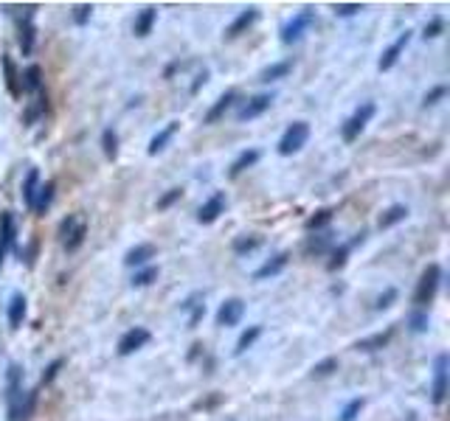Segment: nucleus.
<instances>
[{"mask_svg":"<svg viewBox=\"0 0 450 421\" xmlns=\"http://www.w3.org/2000/svg\"><path fill=\"white\" fill-rule=\"evenodd\" d=\"M439 278H442L439 264H428V270L422 272V278H420V284H417V292H414V303H417L420 309H425V306L434 301V295H437V289H439Z\"/></svg>","mask_w":450,"mask_h":421,"instance_id":"nucleus-1","label":"nucleus"},{"mask_svg":"<svg viewBox=\"0 0 450 421\" xmlns=\"http://www.w3.org/2000/svg\"><path fill=\"white\" fill-rule=\"evenodd\" d=\"M307 138H310V124L307 121H296V124H290L287 127V132L281 135V141H279V155H296L304 144H307Z\"/></svg>","mask_w":450,"mask_h":421,"instance_id":"nucleus-2","label":"nucleus"},{"mask_svg":"<svg viewBox=\"0 0 450 421\" xmlns=\"http://www.w3.org/2000/svg\"><path fill=\"white\" fill-rule=\"evenodd\" d=\"M312 20H315V14L310 11V8H304V11H298L284 28H281V42L284 45H293V42H298L301 37H304V31L312 25Z\"/></svg>","mask_w":450,"mask_h":421,"instance_id":"nucleus-3","label":"nucleus"},{"mask_svg":"<svg viewBox=\"0 0 450 421\" xmlns=\"http://www.w3.org/2000/svg\"><path fill=\"white\" fill-rule=\"evenodd\" d=\"M372 115H375V104H363V107H358V113L343 124V141L346 144H352V141H358V135L363 132V127L372 121Z\"/></svg>","mask_w":450,"mask_h":421,"instance_id":"nucleus-4","label":"nucleus"},{"mask_svg":"<svg viewBox=\"0 0 450 421\" xmlns=\"http://www.w3.org/2000/svg\"><path fill=\"white\" fill-rule=\"evenodd\" d=\"M23 410V388H20V368L11 365L8 368V419L20 421Z\"/></svg>","mask_w":450,"mask_h":421,"instance_id":"nucleus-5","label":"nucleus"},{"mask_svg":"<svg viewBox=\"0 0 450 421\" xmlns=\"http://www.w3.org/2000/svg\"><path fill=\"white\" fill-rule=\"evenodd\" d=\"M150 343V332L147 329H141V326H135V329H130L124 337H121V343H118V354L121 357H130V354H135L138 348H144Z\"/></svg>","mask_w":450,"mask_h":421,"instance_id":"nucleus-6","label":"nucleus"},{"mask_svg":"<svg viewBox=\"0 0 450 421\" xmlns=\"http://www.w3.org/2000/svg\"><path fill=\"white\" fill-rule=\"evenodd\" d=\"M448 354L437 357V374H434V405H442L448 396Z\"/></svg>","mask_w":450,"mask_h":421,"instance_id":"nucleus-7","label":"nucleus"},{"mask_svg":"<svg viewBox=\"0 0 450 421\" xmlns=\"http://www.w3.org/2000/svg\"><path fill=\"white\" fill-rule=\"evenodd\" d=\"M411 42V31H403L400 37H397V42L394 45H389L386 51H383V56H380V62H377V68L380 70H391L394 65H397V59H400V54L406 51V45Z\"/></svg>","mask_w":450,"mask_h":421,"instance_id":"nucleus-8","label":"nucleus"},{"mask_svg":"<svg viewBox=\"0 0 450 421\" xmlns=\"http://www.w3.org/2000/svg\"><path fill=\"white\" fill-rule=\"evenodd\" d=\"M223 210H225V194L223 191H217L214 197H209V200L200 206V210H197V222H200V225H212Z\"/></svg>","mask_w":450,"mask_h":421,"instance_id":"nucleus-9","label":"nucleus"},{"mask_svg":"<svg viewBox=\"0 0 450 421\" xmlns=\"http://www.w3.org/2000/svg\"><path fill=\"white\" fill-rule=\"evenodd\" d=\"M242 315H245V303H242L239 298H231V301H225L223 306H220L217 323H220V326H236V323L242 320Z\"/></svg>","mask_w":450,"mask_h":421,"instance_id":"nucleus-10","label":"nucleus"},{"mask_svg":"<svg viewBox=\"0 0 450 421\" xmlns=\"http://www.w3.org/2000/svg\"><path fill=\"white\" fill-rule=\"evenodd\" d=\"M273 104V96L270 93H262V96H256V99H250L239 113H236V118L239 121H250V118H256V115H262L267 107Z\"/></svg>","mask_w":450,"mask_h":421,"instance_id":"nucleus-11","label":"nucleus"},{"mask_svg":"<svg viewBox=\"0 0 450 421\" xmlns=\"http://www.w3.org/2000/svg\"><path fill=\"white\" fill-rule=\"evenodd\" d=\"M11 244H14V216L8 210H3L0 213V264H3L6 253L11 250Z\"/></svg>","mask_w":450,"mask_h":421,"instance_id":"nucleus-12","label":"nucleus"},{"mask_svg":"<svg viewBox=\"0 0 450 421\" xmlns=\"http://www.w3.org/2000/svg\"><path fill=\"white\" fill-rule=\"evenodd\" d=\"M256 17H259V11H256L253 6H248V8H245V11H242V14H239V17H236L228 28H225V37H228V39H233V37L245 34V31L253 25V20H256Z\"/></svg>","mask_w":450,"mask_h":421,"instance_id":"nucleus-13","label":"nucleus"},{"mask_svg":"<svg viewBox=\"0 0 450 421\" xmlns=\"http://www.w3.org/2000/svg\"><path fill=\"white\" fill-rule=\"evenodd\" d=\"M150 258H155V244H138V247L127 250L124 264H127V267H141V264H147Z\"/></svg>","mask_w":450,"mask_h":421,"instance_id":"nucleus-14","label":"nucleus"},{"mask_svg":"<svg viewBox=\"0 0 450 421\" xmlns=\"http://www.w3.org/2000/svg\"><path fill=\"white\" fill-rule=\"evenodd\" d=\"M287 261H290V256H287V253H279V256H276L273 261H267L264 267H259V270L253 272V278H256V281H264V278H273V275H279V272H281V270L287 267Z\"/></svg>","mask_w":450,"mask_h":421,"instance_id":"nucleus-15","label":"nucleus"},{"mask_svg":"<svg viewBox=\"0 0 450 421\" xmlns=\"http://www.w3.org/2000/svg\"><path fill=\"white\" fill-rule=\"evenodd\" d=\"M233 101H236V93H233V90H228L225 96H220V99H217V104L209 110V115H206V124H214V121H220L225 113L231 110V104H233Z\"/></svg>","mask_w":450,"mask_h":421,"instance_id":"nucleus-16","label":"nucleus"},{"mask_svg":"<svg viewBox=\"0 0 450 421\" xmlns=\"http://www.w3.org/2000/svg\"><path fill=\"white\" fill-rule=\"evenodd\" d=\"M178 127H181L178 121H172V124H166V127H164V130H161V132H158V135H155V138L150 141V155H158L161 149H166V144L172 141V135L178 132Z\"/></svg>","mask_w":450,"mask_h":421,"instance_id":"nucleus-17","label":"nucleus"},{"mask_svg":"<svg viewBox=\"0 0 450 421\" xmlns=\"http://www.w3.org/2000/svg\"><path fill=\"white\" fill-rule=\"evenodd\" d=\"M155 20H158V11H155V8H144V11H141V14L135 17V25H133L135 37H147V34L152 31Z\"/></svg>","mask_w":450,"mask_h":421,"instance_id":"nucleus-18","label":"nucleus"},{"mask_svg":"<svg viewBox=\"0 0 450 421\" xmlns=\"http://www.w3.org/2000/svg\"><path fill=\"white\" fill-rule=\"evenodd\" d=\"M23 318H25V298L17 292V295H11V303H8V323H11V329H20Z\"/></svg>","mask_w":450,"mask_h":421,"instance_id":"nucleus-19","label":"nucleus"},{"mask_svg":"<svg viewBox=\"0 0 450 421\" xmlns=\"http://www.w3.org/2000/svg\"><path fill=\"white\" fill-rule=\"evenodd\" d=\"M3 70H6V87H8V93H11L14 99H20V96H23V87H20V82H17V68H14L11 56H3Z\"/></svg>","mask_w":450,"mask_h":421,"instance_id":"nucleus-20","label":"nucleus"},{"mask_svg":"<svg viewBox=\"0 0 450 421\" xmlns=\"http://www.w3.org/2000/svg\"><path fill=\"white\" fill-rule=\"evenodd\" d=\"M37 191H39V172H37V169H31V172L25 175V183H23V200H25V206H28V208L34 206Z\"/></svg>","mask_w":450,"mask_h":421,"instance_id":"nucleus-21","label":"nucleus"},{"mask_svg":"<svg viewBox=\"0 0 450 421\" xmlns=\"http://www.w3.org/2000/svg\"><path fill=\"white\" fill-rule=\"evenodd\" d=\"M391 334H394V329H386L383 334H375V337H369V340H360L355 348H358V351H377V348H383V346L391 340Z\"/></svg>","mask_w":450,"mask_h":421,"instance_id":"nucleus-22","label":"nucleus"},{"mask_svg":"<svg viewBox=\"0 0 450 421\" xmlns=\"http://www.w3.org/2000/svg\"><path fill=\"white\" fill-rule=\"evenodd\" d=\"M51 203H54V183H45V186H39V191H37V197H34V206H31V208L37 210V213H45Z\"/></svg>","mask_w":450,"mask_h":421,"instance_id":"nucleus-23","label":"nucleus"},{"mask_svg":"<svg viewBox=\"0 0 450 421\" xmlns=\"http://www.w3.org/2000/svg\"><path fill=\"white\" fill-rule=\"evenodd\" d=\"M290 70H293V59L276 62V65H270V68H264V70H262V82H273V79H281V76H287Z\"/></svg>","mask_w":450,"mask_h":421,"instance_id":"nucleus-24","label":"nucleus"},{"mask_svg":"<svg viewBox=\"0 0 450 421\" xmlns=\"http://www.w3.org/2000/svg\"><path fill=\"white\" fill-rule=\"evenodd\" d=\"M256 161H259V152H256V149H248V152H242V155L233 161V166H231V177L242 175V172H245V169H250Z\"/></svg>","mask_w":450,"mask_h":421,"instance_id":"nucleus-25","label":"nucleus"},{"mask_svg":"<svg viewBox=\"0 0 450 421\" xmlns=\"http://www.w3.org/2000/svg\"><path fill=\"white\" fill-rule=\"evenodd\" d=\"M85 236H87V225L79 219V222H76V227L71 230V236L65 239V250H68V253L79 250V247H82V241H85Z\"/></svg>","mask_w":450,"mask_h":421,"instance_id":"nucleus-26","label":"nucleus"},{"mask_svg":"<svg viewBox=\"0 0 450 421\" xmlns=\"http://www.w3.org/2000/svg\"><path fill=\"white\" fill-rule=\"evenodd\" d=\"M406 216H408V208H406V206H391V208L380 216V227H391V225L403 222Z\"/></svg>","mask_w":450,"mask_h":421,"instance_id":"nucleus-27","label":"nucleus"},{"mask_svg":"<svg viewBox=\"0 0 450 421\" xmlns=\"http://www.w3.org/2000/svg\"><path fill=\"white\" fill-rule=\"evenodd\" d=\"M20 48H23V54H31V48H34V25H31V17H25V23H20Z\"/></svg>","mask_w":450,"mask_h":421,"instance_id":"nucleus-28","label":"nucleus"},{"mask_svg":"<svg viewBox=\"0 0 450 421\" xmlns=\"http://www.w3.org/2000/svg\"><path fill=\"white\" fill-rule=\"evenodd\" d=\"M39 87H42V70L37 65H28L25 68V90L39 93Z\"/></svg>","mask_w":450,"mask_h":421,"instance_id":"nucleus-29","label":"nucleus"},{"mask_svg":"<svg viewBox=\"0 0 450 421\" xmlns=\"http://www.w3.org/2000/svg\"><path fill=\"white\" fill-rule=\"evenodd\" d=\"M259 334H262V329H259V326H250V329H248V332L239 337V343H236V354L248 351V348H250V346L259 340Z\"/></svg>","mask_w":450,"mask_h":421,"instance_id":"nucleus-30","label":"nucleus"},{"mask_svg":"<svg viewBox=\"0 0 450 421\" xmlns=\"http://www.w3.org/2000/svg\"><path fill=\"white\" fill-rule=\"evenodd\" d=\"M349 250H352L349 244H341V247H338V250L332 253V261L327 264V270H329V272H335V270H341V267L346 264V256H349Z\"/></svg>","mask_w":450,"mask_h":421,"instance_id":"nucleus-31","label":"nucleus"},{"mask_svg":"<svg viewBox=\"0 0 450 421\" xmlns=\"http://www.w3.org/2000/svg\"><path fill=\"white\" fill-rule=\"evenodd\" d=\"M155 278H158V267H147V270H141V272L133 275V287H147Z\"/></svg>","mask_w":450,"mask_h":421,"instance_id":"nucleus-32","label":"nucleus"},{"mask_svg":"<svg viewBox=\"0 0 450 421\" xmlns=\"http://www.w3.org/2000/svg\"><path fill=\"white\" fill-rule=\"evenodd\" d=\"M102 144H104V155H107V158H116V152H118V138H116L113 130H104Z\"/></svg>","mask_w":450,"mask_h":421,"instance_id":"nucleus-33","label":"nucleus"},{"mask_svg":"<svg viewBox=\"0 0 450 421\" xmlns=\"http://www.w3.org/2000/svg\"><path fill=\"white\" fill-rule=\"evenodd\" d=\"M329 219H332V210H318L315 216L307 219V230H318V227H324Z\"/></svg>","mask_w":450,"mask_h":421,"instance_id":"nucleus-34","label":"nucleus"},{"mask_svg":"<svg viewBox=\"0 0 450 421\" xmlns=\"http://www.w3.org/2000/svg\"><path fill=\"white\" fill-rule=\"evenodd\" d=\"M332 371H338V360H335V357H329V360L318 363V365L312 368V377H329Z\"/></svg>","mask_w":450,"mask_h":421,"instance_id":"nucleus-35","label":"nucleus"},{"mask_svg":"<svg viewBox=\"0 0 450 421\" xmlns=\"http://www.w3.org/2000/svg\"><path fill=\"white\" fill-rule=\"evenodd\" d=\"M360 410H363V399H352V402H349V405L343 408V413H341V421H355Z\"/></svg>","mask_w":450,"mask_h":421,"instance_id":"nucleus-36","label":"nucleus"},{"mask_svg":"<svg viewBox=\"0 0 450 421\" xmlns=\"http://www.w3.org/2000/svg\"><path fill=\"white\" fill-rule=\"evenodd\" d=\"M181 197H183V189H172V191H166V194L158 200V210H166L169 206H175Z\"/></svg>","mask_w":450,"mask_h":421,"instance_id":"nucleus-37","label":"nucleus"},{"mask_svg":"<svg viewBox=\"0 0 450 421\" xmlns=\"http://www.w3.org/2000/svg\"><path fill=\"white\" fill-rule=\"evenodd\" d=\"M329 241H332V239H329V233H327V236H318V239H312V241L307 244V253H310V256H312V253L318 256V253H324V250L329 247Z\"/></svg>","mask_w":450,"mask_h":421,"instance_id":"nucleus-38","label":"nucleus"},{"mask_svg":"<svg viewBox=\"0 0 450 421\" xmlns=\"http://www.w3.org/2000/svg\"><path fill=\"white\" fill-rule=\"evenodd\" d=\"M358 11H363L360 3H338V6H335V14H338V17H352V14H358Z\"/></svg>","mask_w":450,"mask_h":421,"instance_id":"nucleus-39","label":"nucleus"},{"mask_svg":"<svg viewBox=\"0 0 450 421\" xmlns=\"http://www.w3.org/2000/svg\"><path fill=\"white\" fill-rule=\"evenodd\" d=\"M411 329H414V332H425V329H428V312H422V309L414 312V315H411Z\"/></svg>","mask_w":450,"mask_h":421,"instance_id":"nucleus-40","label":"nucleus"},{"mask_svg":"<svg viewBox=\"0 0 450 421\" xmlns=\"http://www.w3.org/2000/svg\"><path fill=\"white\" fill-rule=\"evenodd\" d=\"M256 247H259V239H236L233 241L236 253H248V250H256Z\"/></svg>","mask_w":450,"mask_h":421,"instance_id":"nucleus-41","label":"nucleus"},{"mask_svg":"<svg viewBox=\"0 0 450 421\" xmlns=\"http://www.w3.org/2000/svg\"><path fill=\"white\" fill-rule=\"evenodd\" d=\"M90 11H93V6H90V3H82V6L76 8V14H73V20H76L79 25H85V23L90 20Z\"/></svg>","mask_w":450,"mask_h":421,"instance_id":"nucleus-42","label":"nucleus"},{"mask_svg":"<svg viewBox=\"0 0 450 421\" xmlns=\"http://www.w3.org/2000/svg\"><path fill=\"white\" fill-rule=\"evenodd\" d=\"M76 222H79V216H68V219L59 225V236H62V239H68V236H71V230L76 227Z\"/></svg>","mask_w":450,"mask_h":421,"instance_id":"nucleus-43","label":"nucleus"},{"mask_svg":"<svg viewBox=\"0 0 450 421\" xmlns=\"http://www.w3.org/2000/svg\"><path fill=\"white\" fill-rule=\"evenodd\" d=\"M394 298H397V289H386V292L377 298V303H375V306H377V309H386V306H391V301H394Z\"/></svg>","mask_w":450,"mask_h":421,"instance_id":"nucleus-44","label":"nucleus"},{"mask_svg":"<svg viewBox=\"0 0 450 421\" xmlns=\"http://www.w3.org/2000/svg\"><path fill=\"white\" fill-rule=\"evenodd\" d=\"M59 368H62V360H56V363H51V365H48V371L42 374V385H48V382H51V379L56 377V371H59Z\"/></svg>","mask_w":450,"mask_h":421,"instance_id":"nucleus-45","label":"nucleus"},{"mask_svg":"<svg viewBox=\"0 0 450 421\" xmlns=\"http://www.w3.org/2000/svg\"><path fill=\"white\" fill-rule=\"evenodd\" d=\"M445 93H448V87H434V90L425 96V104H437V101H439Z\"/></svg>","mask_w":450,"mask_h":421,"instance_id":"nucleus-46","label":"nucleus"},{"mask_svg":"<svg viewBox=\"0 0 450 421\" xmlns=\"http://www.w3.org/2000/svg\"><path fill=\"white\" fill-rule=\"evenodd\" d=\"M442 31V20H431V25H425V37H437Z\"/></svg>","mask_w":450,"mask_h":421,"instance_id":"nucleus-47","label":"nucleus"},{"mask_svg":"<svg viewBox=\"0 0 450 421\" xmlns=\"http://www.w3.org/2000/svg\"><path fill=\"white\" fill-rule=\"evenodd\" d=\"M206 79H209V73L203 70V73L197 76V82H195V87H192V93H197V90H200V84H206Z\"/></svg>","mask_w":450,"mask_h":421,"instance_id":"nucleus-48","label":"nucleus"}]
</instances>
